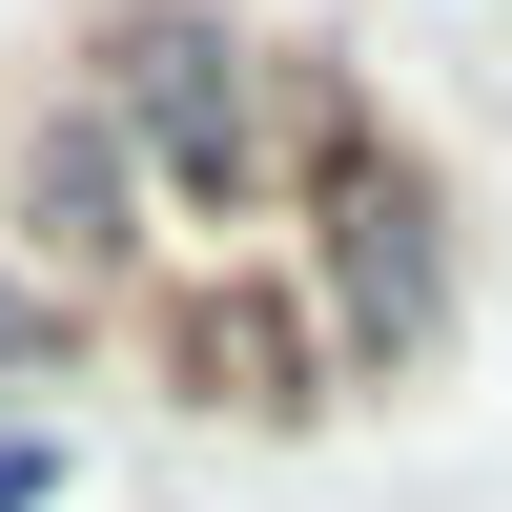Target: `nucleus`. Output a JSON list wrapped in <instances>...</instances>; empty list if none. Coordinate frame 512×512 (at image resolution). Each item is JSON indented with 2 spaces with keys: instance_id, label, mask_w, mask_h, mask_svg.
Masks as SVG:
<instances>
[{
  "instance_id": "obj_1",
  "label": "nucleus",
  "mask_w": 512,
  "mask_h": 512,
  "mask_svg": "<svg viewBox=\"0 0 512 512\" xmlns=\"http://www.w3.org/2000/svg\"><path fill=\"white\" fill-rule=\"evenodd\" d=\"M328 349L349 369H390V349H431V308H451V246H431V185L410 164H349V205H328Z\"/></svg>"
},
{
  "instance_id": "obj_2",
  "label": "nucleus",
  "mask_w": 512,
  "mask_h": 512,
  "mask_svg": "<svg viewBox=\"0 0 512 512\" xmlns=\"http://www.w3.org/2000/svg\"><path fill=\"white\" fill-rule=\"evenodd\" d=\"M21 246H41L62 287H103L123 246H144V144H123L103 103H82V123H41V144H21Z\"/></svg>"
},
{
  "instance_id": "obj_3",
  "label": "nucleus",
  "mask_w": 512,
  "mask_h": 512,
  "mask_svg": "<svg viewBox=\"0 0 512 512\" xmlns=\"http://www.w3.org/2000/svg\"><path fill=\"white\" fill-rule=\"evenodd\" d=\"M62 349H82V308H62L41 267H0V369H62Z\"/></svg>"
}]
</instances>
